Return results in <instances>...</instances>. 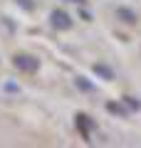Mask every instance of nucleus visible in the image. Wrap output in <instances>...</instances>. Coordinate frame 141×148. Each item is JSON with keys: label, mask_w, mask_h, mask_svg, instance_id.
Segmentation results:
<instances>
[{"label": "nucleus", "mask_w": 141, "mask_h": 148, "mask_svg": "<svg viewBox=\"0 0 141 148\" xmlns=\"http://www.w3.org/2000/svg\"><path fill=\"white\" fill-rule=\"evenodd\" d=\"M52 22H55V27H59V30H64V27H69V17L64 15V12H55L52 15Z\"/></svg>", "instance_id": "1"}, {"label": "nucleus", "mask_w": 141, "mask_h": 148, "mask_svg": "<svg viewBox=\"0 0 141 148\" xmlns=\"http://www.w3.org/2000/svg\"><path fill=\"white\" fill-rule=\"evenodd\" d=\"M15 64H17L20 69H25V72H27V69H35V62H32L30 57H17V59H15Z\"/></svg>", "instance_id": "2"}]
</instances>
